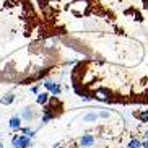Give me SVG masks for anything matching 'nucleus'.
<instances>
[{"mask_svg":"<svg viewBox=\"0 0 148 148\" xmlns=\"http://www.w3.org/2000/svg\"><path fill=\"white\" fill-rule=\"evenodd\" d=\"M143 148H148V140H145V143H143Z\"/></svg>","mask_w":148,"mask_h":148,"instance_id":"a211bd4d","label":"nucleus"},{"mask_svg":"<svg viewBox=\"0 0 148 148\" xmlns=\"http://www.w3.org/2000/svg\"><path fill=\"white\" fill-rule=\"evenodd\" d=\"M13 99H15L13 95H7V96H3L0 101H2V104H12V103H13Z\"/></svg>","mask_w":148,"mask_h":148,"instance_id":"0eeeda50","label":"nucleus"},{"mask_svg":"<svg viewBox=\"0 0 148 148\" xmlns=\"http://www.w3.org/2000/svg\"><path fill=\"white\" fill-rule=\"evenodd\" d=\"M54 148H59V145H56V147H54Z\"/></svg>","mask_w":148,"mask_h":148,"instance_id":"aec40b11","label":"nucleus"},{"mask_svg":"<svg viewBox=\"0 0 148 148\" xmlns=\"http://www.w3.org/2000/svg\"><path fill=\"white\" fill-rule=\"evenodd\" d=\"M0 148H2V147H0Z\"/></svg>","mask_w":148,"mask_h":148,"instance_id":"4be33fe9","label":"nucleus"},{"mask_svg":"<svg viewBox=\"0 0 148 148\" xmlns=\"http://www.w3.org/2000/svg\"><path fill=\"white\" fill-rule=\"evenodd\" d=\"M12 143L15 148H28L31 145V138H28L26 135H15Z\"/></svg>","mask_w":148,"mask_h":148,"instance_id":"f257e3e1","label":"nucleus"},{"mask_svg":"<svg viewBox=\"0 0 148 148\" xmlns=\"http://www.w3.org/2000/svg\"><path fill=\"white\" fill-rule=\"evenodd\" d=\"M62 90H60V85H57V83H54V86H52V90H51V93L52 95H59Z\"/></svg>","mask_w":148,"mask_h":148,"instance_id":"f8f14e48","label":"nucleus"},{"mask_svg":"<svg viewBox=\"0 0 148 148\" xmlns=\"http://www.w3.org/2000/svg\"><path fill=\"white\" fill-rule=\"evenodd\" d=\"M82 98H83L85 101H90V99H91V96H88V95H82Z\"/></svg>","mask_w":148,"mask_h":148,"instance_id":"dca6fc26","label":"nucleus"},{"mask_svg":"<svg viewBox=\"0 0 148 148\" xmlns=\"http://www.w3.org/2000/svg\"><path fill=\"white\" fill-rule=\"evenodd\" d=\"M44 86L47 88L49 91H51V90H52V86H54V83H52V82H44Z\"/></svg>","mask_w":148,"mask_h":148,"instance_id":"4468645a","label":"nucleus"},{"mask_svg":"<svg viewBox=\"0 0 148 148\" xmlns=\"http://www.w3.org/2000/svg\"><path fill=\"white\" fill-rule=\"evenodd\" d=\"M98 117H99L98 114H86V116L83 117V121H85V122H93V121H96Z\"/></svg>","mask_w":148,"mask_h":148,"instance_id":"1a4fd4ad","label":"nucleus"},{"mask_svg":"<svg viewBox=\"0 0 148 148\" xmlns=\"http://www.w3.org/2000/svg\"><path fill=\"white\" fill-rule=\"evenodd\" d=\"M145 137H147V140H148V130H147V134H145Z\"/></svg>","mask_w":148,"mask_h":148,"instance_id":"6ab92c4d","label":"nucleus"},{"mask_svg":"<svg viewBox=\"0 0 148 148\" xmlns=\"http://www.w3.org/2000/svg\"><path fill=\"white\" fill-rule=\"evenodd\" d=\"M15 2H20V0H15Z\"/></svg>","mask_w":148,"mask_h":148,"instance_id":"412c9836","label":"nucleus"},{"mask_svg":"<svg viewBox=\"0 0 148 148\" xmlns=\"http://www.w3.org/2000/svg\"><path fill=\"white\" fill-rule=\"evenodd\" d=\"M10 129H13V130H16V129H20L21 127V117H12L8 122Z\"/></svg>","mask_w":148,"mask_h":148,"instance_id":"39448f33","label":"nucleus"},{"mask_svg":"<svg viewBox=\"0 0 148 148\" xmlns=\"http://www.w3.org/2000/svg\"><path fill=\"white\" fill-rule=\"evenodd\" d=\"M21 117H23V119H26V121H29V119L33 117V112H31V109H25V111H23V114H21Z\"/></svg>","mask_w":148,"mask_h":148,"instance_id":"9b49d317","label":"nucleus"},{"mask_svg":"<svg viewBox=\"0 0 148 148\" xmlns=\"http://www.w3.org/2000/svg\"><path fill=\"white\" fill-rule=\"evenodd\" d=\"M93 96H95L98 101L109 103V91H108V90H96V91L93 93Z\"/></svg>","mask_w":148,"mask_h":148,"instance_id":"f03ea898","label":"nucleus"},{"mask_svg":"<svg viewBox=\"0 0 148 148\" xmlns=\"http://www.w3.org/2000/svg\"><path fill=\"white\" fill-rule=\"evenodd\" d=\"M42 13L46 15V16H51V15H52V7H51V5H44L42 3Z\"/></svg>","mask_w":148,"mask_h":148,"instance_id":"6e6552de","label":"nucleus"},{"mask_svg":"<svg viewBox=\"0 0 148 148\" xmlns=\"http://www.w3.org/2000/svg\"><path fill=\"white\" fill-rule=\"evenodd\" d=\"M49 99H51V96H49V93H39L38 95V98H36V101H38V104H47Z\"/></svg>","mask_w":148,"mask_h":148,"instance_id":"20e7f679","label":"nucleus"},{"mask_svg":"<svg viewBox=\"0 0 148 148\" xmlns=\"http://www.w3.org/2000/svg\"><path fill=\"white\" fill-rule=\"evenodd\" d=\"M80 143H82L83 148L91 147V145L95 143V138H93V135H83L82 138H80Z\"/></svg>","mask_w":148,"mask_h":148,"instance_id":"7ed1b4c3","label":"nucleus"},{"mask_svg":"<svg viewBox=\"0 0 148 148\" xmlns=\"http://www.w3.org/2000/svg\"><path fill=\"white\" fill-rule=\"evenodd\" d=\"M99 117H103V119H108V117H109V112H108V111H103V112L99 114Z\"/></svg>","mask_w":148,"mask_h":148,"instance_id":"2eb2a0df","label":"nucleus"},{"mask_svg":"<svg viewBox=\"0 0 148 148\" xmlns=\"http://www.w3.org/2000/svg\"><path fill=\"white\" fill-rule=\"evenodd\" d=\"M129 148H143V145L140 143L138 140H130V143H129Z\"/></svg>","mask_w":148,"mask_h":148,"instance_id":"9d476101","label":"nucleus"},{"mask_svg":"<svg viewBox=\"0 0 148 148\" xmlns=\"http://www.w3.org/2000/svg\"><path fill=\"white\" fill-rule=\"evenodd\" d=\"M31 93H38V86H33V88H31Z\"/></svg>","mask_w":148,"mask_h":148,"instance_id":"f3484780","label":"nucleus"},{"mask_svg":"<svg viewBox=\"0 0 148 148\" xmlns=\"http://www.w3.org/2000/svg\"><path fill=\"white\" fill-rule=\"evenodd\" d=\"M135 116H137L142 122H148V109L147 111H142V112H137Z\"/></svg>","mask_w":148,"mask_h":148,"instance_id":"423d86ee","label":"nucleus"},{"mask_svg":"<svg viewBox=\"0 0 148 148\" xmlns=\"http://www.w3.org/2000/svg\"><path fill=\"white\" fill-rule=\"evenodd\" d=\"M21 132H23V134H25V135H26L28 138H31V137L34 135V130H33V129H23Z\"/></svg>","mask_w":148,"mask_h":148,"instance_id":"ddd939ff","label":"nucleus"}]
</instances>
